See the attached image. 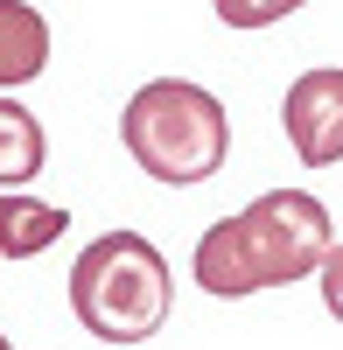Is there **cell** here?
I'll return each mask as SVG.
<instances>
[{
	"instance_id": "3",
	"label": "cell",
	"mask_w": 343,
	"mask_h": 350,
	"mask_svg": "<svg viewBox=\"0 0 343 350\" xmlns=\"http://www.w3.org/2000/svg\"><path fill=\"white\" fill-rule=\"evenodd\" d=\"M120 140L154 183H210L232 154V112L189 77H154L126 98Z\"/></svg>"
},
{
	"instance_id": "8",
	"label": "cell",
	"mask_w": 343,
	"mask_h": 350,
	"mask_svg": "<svg viewBox=\"0 0 343 350\" xmlns=\"http://www.w3.org/2000/svg\"><path fill=\"white\" fill-rule=\"evenodd\" d=\"M301 0H217V21L224 28H266V21H280V14H294Z\"/></svg>"
},
{
	"instance_id": "1",
	"label": "cell",
	"mask_w": 343,
	"mask_h": 350,
	"mask_svg": "<svg viewBox=\"0 0 343 350\" xmlns=\"http://www.w3.org/2000/svg\"><path fill=\"white\" fill-rule=\"evenodd\" d=\"M329 245L336 239H329L323 196H308V189H266V196H252L238 217H217L204 239H196L189 273H196L204 295L238 301V295H260V287H288V280L323 273Z\"/></svg>"
},
{
	"instance_id": "2",
	"label": "cell",
	"mask_w": 343,
	"mask_h": 350,
	"mask_svg": "<svg viewBox=\"0 0 343 350\" xmlns=\"http://www.w3.org/2000/svg\"><path fill=\"white\" fill-rule=\"evenodd\" d=\"M168 259L154 252V239L140 231H105L77 252L70 267V315L84 323V336L98 343H148L168 323Z\"/></svg>"
},
{
	"instance_id": "10",
	"label": "cell",
	"mask_w": 343,
	"mask_h": 350,
	"mask_svg": "<svg viewBox=\"0 0 343 350\" xmlns=\"http://www.w3.org/2000/svg\"><path fill=\"white\" fill-rule=\"evenodd\" d=\"M0 350H14V343H8V336H0Z\"/></svg>"
},
{
	"instance_id": "6",
	"label": "cell",
	"mask_w": 343,
	"mask_h": 350,
	"mask_svg": "<svg viewBox=\"0 0 343 350\" xmlns=\"http://www.w3.org/2000/svg\"><path fill=\"white\" fill-rule=\"evenodd\" d=\"M64 224H70L64 203H42V196H28V189L0 196V259H36V252H49L56 239H64Z\"/></svg>"
},
{
	"instance_id": "4",
	"label": "cell",
	"mask_w": 343,
	"mask_h": 350,
	"mask_svg": "<svg viewBox=\"0 0 343 350\" xmlns=\"http://www.w3.org/2000/svg\"><path fill=\"white\" fill-rule=\"evenodd\" d=\"M280 126H288L301 168H329L343 161V70H301L280 98Z\"/></svg>"
},
{
	"instance_id": "9",
	"label": "cell",
	"mask_w": 343,
	"mask_h": 350,
	"mask_svg": "<svg viewBox=\"0 0 343 350\" xmlns=\"http://www.w3.org/2000/svg\"><path fill=\"white\" fill-rule=\"evenodd\" d=\"M316 280H323V308L343 323V239L329 245V259H323V273H316Z\"/></svg>"
},
{
	"instance_id": "7",
	"label": "cell",
	"mask_w": 343,
	"mask_h": 350,
	"mask_svg": "<svg viewBox=\"0 0 343 350\" xmlns=\"http://www.w3.org/2000/svg\"><path fill=\"white\" fill-rule=\"evenodd\" d=\"M42 154H49L42 120L0 92V196H14L21 183H36V175H42Z\"/></svg>"
},
{
	"instance_id": "5",
	"label": "cell",
	"mask_w": 343,
	"mask_h": 350,
	"mask_svg": "<svg viewBox=\"0 0 343 350\" xmlns=\"http://www.w3.org/2000/svg\"><path fill=\"white\" fill-rule=\"evenodd\" d=\"M42 64H49V21L28 0H0V92L42 77Z\"/></svg>"
}]
</instances>
